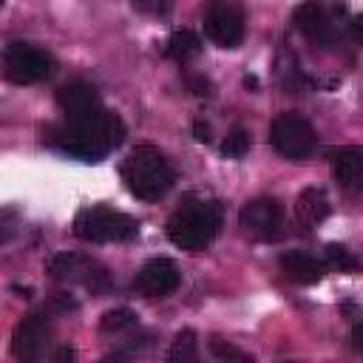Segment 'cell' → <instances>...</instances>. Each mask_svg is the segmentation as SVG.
<instances>
[{
  "instance_id": "4",
  "label": "cell",
  "mask_w": 363,
  "mask_h": 363,
  "mask_svg": "<svg viewBox=\"0 0 363 363\" xmlns=\"http://www.w3.org/2000/svg\"><path fill=\"white\" fill-rule=\"evenodd\" d=\"M74 235L91 244H116L130 241L139 235V221L128 213H119L105 204H94L77 213L74 218Z\"/></svg>"
},
{
  "instance_id": "17",
  "label": "cell",
  "mask_w": 363,
  "mask_h": 363,
  "mask_svg": "<svg viewBox=\"0 0 363 363\" xmlns=\"http://www.w3.org/2000/svg\"><path fill=\"white\" fill-rule=\"evenodd\" d=\"M164 54L173 60V62H190L201 54V37L190 28H182V31H173L164 43Z\"/></svg>"
},
{
  "instance_id": "16",
  "label": "cell",
  "mask_w": 363,
  "mask_h": 363,
  "mask_svg": "<svg viewBox=\"0 0 363 363\" xmlns=\"http://www.w3.org/2000/svg\"><path fill=\"white\" fill-rule=\"evenodd\" d=\"M295 210H298V218L303 224L315 227L329 216V199L320 187H306V190H301V196L295 201Z\"/></svg>"
},
{
  "instance_id": "3",
  "label": "cell",
  "mask_w": 363,
  "mask_h": 363,
  "mask_svg": "<svg viewBox=\"0 0 363 363\" xmlns=\"http://www.w3.org/2000/svg\"><path fill=\"white\" fill-rule=\"evenodd\" d=\"M221 227V207L216 201L190 199L167 218V238L187 252L204 250Z\"/></svg>"
},
{
  "instance_id": "13",
  "label": "cell",
  "mask_w": 363,
  "mask_h": 363,
  "mask_svg": "<svg viewBox=\"0 0 363 363\" xmlns=\"http://www.w3.org/2000/svg\"><path fill=\"white\" fill-rule=\"evenodd\" d=\"M57 105L62 108V113L68 119H77V116L96 113L102 108V99H99V94H96V88L91 82L74 79V82H65L57 91Z\"/></svg>"
},
{
  "instance_id": "15",
  "label": "cell",
  "mask_w": 363,
  "mask_h": 363,
  "mask_svg": "<svg viewBox=\"0 0 363 363\" xmlns=\"http://www.w3.org/2000/svg\"><path fill=\"white\" fill-rule=\"evenodd\" d=\"M281 267H284V272H286L292 281H298V284H318V281L326 275V261H318L315 255L301 252V250L284 252V255H281Z\"/></svg>"
},
{
  "instance_id": "5",
  "label": "cell",
  "mask_w": 363,
  "mask_h": 363,
  "mask_svg": "<svg viewBox=\"0 0 363 363\" xmlns=\"http://www.w3.org/2000/svg\"><path fill=\"white\" fill-rule=\"evenodd\" d=\"M269 145L289 162H301L315 150V128L301 113H278L269 125Z\"/></svg>"
},
{
  "instance_id": "10",
  "label": "cell",
  "mask_w": 363,
  "mask_h": 363,
  "mask_svg": "<svg viewBox=\"0 0 363 363\" xmlns=\"http://www.w3.org/2000/svg\"><path fill=\"white\" fill-rule=\"evenodd\" d=\"M51 340V323L45 315L31 312L28 318H23L11 335V354L17 360H40L45 354V346Z\"/></svg>"
},
{
  "instance_id": "18",
  "label": "cell",
  "mask_w": 363,
  "mask_h": 363,
  "mask_svg": "<svg viewBox=\"0 0 363 363\" xmlns=\"http://www.w3.org/2000/svg\"><path fill=\"white\" fill-rule=\"evenodd\" d=\"M199 357V349H196V332L193 329H184L176 335V340L170 343L167 349V360L173 363H190Z\"/></svg>"
},
{
  "instance_id": "7",
  "label": "cell",
  "mask_w": 363,
  "mask_h": 363,
  "mask_svg": "<svg viewBox=\"0 0 363 363\" xmlns=\"http://www.w3.org/2000/svg\"><path fill=\"white\" fill-rule=\"evenodd\" d=\"M3 62H6V77H9L14 85H34V82H43V79H48L51 71H54V60H51L45 51H40V48H34V45H28V43H11V45L6 48Z\"/></svg>"
},
{
  "instance_id": "22",
  "label": "cell",
  "mask_w": 363,
  "mask_h": 363,
  "mask_svg": "<svg viewBox=\"0 0 363 363\" xmlns=\"http://www.w3.org/2000/svg\"><path fill=\"white\" fill-rule=\"evenodd\" d=\"M210 349H213V354H216L218 360H238V363H250V360H252L250 354H244V352H238L235 346L221 343V340H210Z\"/></svg>"
},
{
  "instance_id": "11",
  "label": "cell",
  "mask_w": 363,
  "mask_h": 363,
  "mask_svg": "<svg viewBox=\"0 0 363 363\" xmlns=\"http://www.w3.org/2000/svg\"><path fill=\"white\" fill-rule=\"evenodd\" d=\"M182 275L176 269V264L170 258H150L133 278L136 292L147 295V298H164L179 286Z\"/></svg>"
},
{
  "instance_id": "21",
  "label": "cell",
  "mask_w": 363,
  "mask_h": 363,
  "mask_svg": "<svg viewBox=\"0 0 363 363\" xmlns=\"http://www.w3.org/2000/svg\"><path fill=\"white\" fill-rule=\"evenodd\" d=\"M247 150H250V130L233 128V130L227 133L224 145H221V153H224L227 159H241V156H247Z\"/></svg>"
},
{
  "instance_id": "6",
  "label": "cell",
  "mask_w": 363,
  "mask_h": 363,
  "mask_svg": "<svg viewBox=\"0 0 363 363\" xmlns=\"http://www.w3.org/2000/svg\"><path fill=\"white\" fill-rule=\"evenodd\" d=\"M343 11V6L337 3H326V0H303L295 9V28L315 43L318 48H335L337 45V23L335 14Z\"/></svg>"
},
{
  "instance_id": "12",
  "label": "cell",
  "mask_w": 363,
  "mask_h": 363,
  "mask_svg": "<svg viewBox=\"0 0 363 363\" xmlns=\"http://www.w3.org/2000/svg\"><path fill=\"white\" fill-rule=\"evenodd\" d=\"M48 272L57 281H79L85 286H96V281H105V272L94 261H88V258H82L77 252H57V255H51L48 258Z\"/></svg>"
},
{
  "instance_id": "14",
  "label": "cell",
  "mask_w": 363,
  "mask_h": 363,
  "mask_svg": "<svg viewBox=\"0 0 363 363\" xmlns=\"http://www.w3.org/2000/svg\"><path fill=\"white\" fill-rule=\"evenodd\" d=\"M332 173L346 193H363V150L352 145L332 150Z\"/></svg>"
},
{
  "instance_id": "24",
  "label": "cell",
  "mask_w": 363,
  "mask_h": 363,
  "mask_svg": "<svg viewBox=\"0 0 363 363\" xmlns=\"http://www.w3.org/2000/svg\"><path fill=\"white\" fill-rule=\"evenodd\" d=\"M193 136H196L199 142H210V139H213V136H210V125L201 122V119H196V122H193Z\"/></svg>"
},
{
  "instance_id": "25",
  "label": "cell",
  "mask_w": 363,
  "mask_h": 363,
  "mask_svg": "<svg viewBox=\"0 0 363 363\" xmlns=\"http://www.w3.org/2000/svg\"><path fill=\"white\" fill-rule=\"evenodd\" d=\"M352 343H354V349L363 352V320L354 323V329H352Z\"/></svg>"
},
{
  "instance_id": "2",
  "label": "cell",
  "mask_w": 363,
  "mask_h": 363,
  "mask_svg": "<svg viewBox=\"0 0 363 363\" xmlns=\"http://www.w3.org/2000/svg\"><path fill=\"white\" fill-rule=\"evenodd\" d=\"M122 179L136 199L159 201L173 184V170L156 145H136L122 162Z\"/></svg>"
},
{
  "instance_id": "8",
  "label": "cell",
  "mask_w": 363,
  "mask_h": 363,
  "mask_svg": "<svg viewBox=\"0 0 363 363\" xmlns=\"http://www.w3.org/2000/svg\"><path fill=\"white\" fill-rule=\"evenodd\" d=\"M238 224L258 241H278L284 235V207L272 196H258L241 207Z\"/></svg>"
},
{
  "instance_id": "26",
  "label": "cell",
  "mask_w": 363,
  "mask_h": 363,
  "mask_svg": "<svg viewBox=\"0 0 363 363\" xmlns=\"http://www.w3.org/2000/svg\"><path fill=\"white\" fill-rule=\"evenodd\" d=\"M352 37H354L357 43H363V14L352 17Z\"/></svg>"
},
{
  "instance_id": "19",
  "label": "cell",
  "mask_w": 363,
  "mask_h": 363,
  "mask_svg": "<svg viewBox=\"0 0 363 363\" xmlns=\"http://www.w3.org/2000/svg\"><path fill=\"white\" fill-rule=\"evenodd\" d=\"M323 261H326V267L340 269V272H354L357 269V258L343 244H326L323 247Z\"/></svg>"
},
{
  "instance_id": "20",
  "label": "cell",
  "mask_w": 363,
  "mask_h": 363,
  "mask_svg": "<svg viewBox=\"0 0 363 363\" xmlns=\"http://www.w3.org/2000/svg\"><path fill=\"white\" fill-rule=\"evenodd\" d=\"M130 326H136V312L128 309V306L111 309V312H105L102 320H99V329H102V332H125V329H130Z\"/></svg>"
},
{
  "instance_id": "9",
  "label": "cell",
  "mask_w": 363,
  "mask_h": 363,
  "mask_svg": "<svg viewBox=\"0 0 363 363\" xmlns=\"http://www.w3.org/2000/svg\"><path fill=\"white\" fill-rule=\"evenodd\" d=\"M204 31L218 48H235L244 40V9L238 0H213L204 17Z\"/></svg>"
},
{
  "instance_id": "1",
  "label": "cell",
  "mask_w": 363,
  "mask_h": 363,
  "mask_svg": "<svg viewBox=\"0 0 363 363\" xmlns=\"http://www.w3.org/2000/svg\"><path fill=\"white\" fill-rule=\"evenodd\" d=\"M48 139L71 159L102 162L105 153H111L125 142V122L113 111L99 108L96 113L88 116H77V119L65 116L62 125L48 130Z\"/></svg>"
},
{
  "instance_id": "23",
  "label": "cell",
  "mask_w": 363,
  "mask_h": 363,
  "mask_svg": "<svg viewBox=\"0 0 363 363\" xmlns=\"http://www.w3.org/2000/svg\"><path fill=\"white\" fill-rule=\"evenodd\" d=\"M130 3L142 14H164L170 9V0H130Z\"/></svg>"
}]
</instances>
